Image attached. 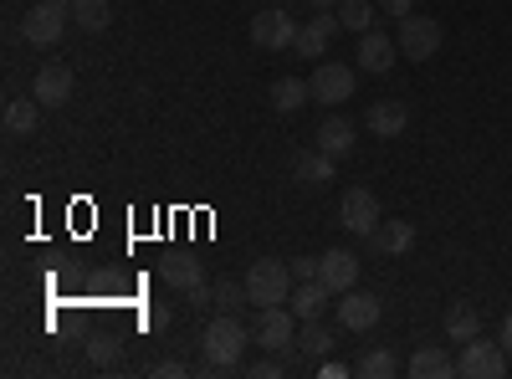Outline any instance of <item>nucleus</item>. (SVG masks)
<instances>
[{"mask_svg": "<svg viewBox=\"0 0 512 379\" xmlns=\"http://www.w3.org/2000/svg\"><path fill=\"white\" fill-rule=\"evenodd\" d=\"M251 339H256V333H251L236 313H216V318L205 323V333H200L205 364H210V369H241V354H246Z\"/></svg>", "mask_w": 512, "mask_h": 379, "instance_id": "1", "label": "nucleus"}, {"mask_svg": "<svg viewBox=\"0 0 512 379\" xmlns=\"http://www.w3.org/2000/svg\"><path fill=\"white\" fill-rule=\"evenodd\" d=\"M292 262H277V257H262V262H251V272H246V298L256 303V308H277V303H287L292 298Z\"/></svg>", "mask_w": 512, "mask_h": 379, "instance_id": "2", "label": "nucleus"}, {"mask_svg": "<svg viewBox=\"0 0 512 379\" xmlns=\"http://www.w3.org/2000/svg\"><path fill=\"white\" fill-rule=\"evenodd\" d=\"M456 374L461 379H502L507 374V349L497 344V339H466L461 344V354H456Z\"/></svg>", "mask_w": 512, "mask_h": 379, "instance_id": "3", "label": "nucleus"}, {"mask_svg": "<svg viewBox=\"0 0 512 379\" xmlns=\"http://www.w3.org/2000/svg\"><path fill=\"white\" fill-rule=\"evenodd\" d=\"M400 57L405 62H431L436 52H441V41H446V31H441V21H431V16H400Z\"/></svg>", "mask_w": 512, "mask_h": 379, "instance_id": "4", "label": "nucleus"}, {"mask_svg": "<svg viewBox=\"0 0 512 379\" xmlns=\"http://www.w3.org/2000/svg\"><path fill=\"white\" fill-rule=\"evenodd\" d=\"M67 6H52V0H36V6L21 16V36L31 41V47H57L62 31H67Z\"/></svg>", "mask_w": 512, "mask_h": 379, "instance_id": "5", "label": "nucleus"}, {"mask_svg": "<svg viewBox=\"0 0 512 379\" xmlns=\"http://www.w3.org/2000/svg\"><path fill=\"white\" fill-rule=\"evenodd\" d=\"M251 41H256L262 52H287L292 41H297V21H292L282 6H267V11L251 16Z\"/></svg>", "mask_w": 512, "mask_h": 379, "instance_id": "6", "label": "nucleus"}, {"mask_svg": "<svg viewBox=\"0 0 512 379\" xmlns=\"http://www.w3.org/2000/svg\"><path fill=\"white\" fill-rule=\"evenodd\" d=\"M256 344H262L267 354H282V349H292L297 344V313L292 308H262V313H256Z\"/></svg>", "mask_w": 512, "mask_h": 379, "instance_id": "7", "label": "nucleus"}, {"mask_svg": "<svg viewBox=\"0 0 512 379\" xmlns=\"http://www.w3.org/2000/svg\"><path fill=\"white\" fill-rule=\"evenodd\" d=\"M333 313H338V323H344L349 333H369V328L379 323L384 303L374 298V292H364V287H349V292H338V303H333Z\"/></svg>", "mask_w": 512, "mask_h": 379, "instance_id": "8", "label": "nucleus"}, {"mask_svg": "<svg viewBox=\"0 0 512 379\" xmlns=\"http://www.w3.org/2000/svg\"><path fill=\"white\" fill-rule=\"evenodd\" d=\"M308 88L318 103L338 108V103H349L354 98V67L349 62H318V72L308 77Z\"/></svg>", "mask_w": 512, "mask_h": 379, "instance_id": "9", "label": "nucleus"}, {"mask_svg": "<svg viewBox=\"0 0 512 379\" xmlns=\"http://www.w3.org/2000/svg\"><path fill=\"white\" fill-rule=\"evenodd\" d=\"M338 221H344L354 236L369 241V236L379 231V195H374V190H359V185L344 190V200H338Z\"/></svg>", "mask_w": 512, "mask_h": 379, "instance_id": "10", "label": "nucleus"}, {"mask_svg": "<svg viewBox=\"0 0 512 379\" xmlns=\"http://www.w3.org/2000/svg\"><path fill=\"white\" fill-rule=\"evenodd\" d=\"M72 88H77L72 67H62V62H47V67L36 72V88H31V98H36L41 108H62V103H72Z\"/></svg>", "mask_w": 512, "mask_h": 379, "instance_id": "11", "label": "nucleus"}, {"mask_svg": "<svg viewBox=\"0 0 512 379\" xmlns=\"http://www.w3.org/2000/svg\"><path fill=\"white\" fill-rule=\"evenodd\" d=\"M338 31H344V26H338V16H333V11H318V16L308 21V26H297V41H292V52H297V57H313V62H318V57L328 52V41H333Z\"/></svg>", "mask_w": 512, "mask_h": 379, "instance_id": "12", "label": "nucleus"}, {"mask_svg": "<svg viewBox=\"0 0 512 379\" xmlns=\"http://www.w3.org/2000/svg\"><path fill=\"white\" fill-rule=\"evenodd\" d=\"M395 57H400V41L390 36V31H364L359 36V72H390L395 67Z\"/></svg>", "mask_w": 512, "mask_h": 379, "instance_id": "13", "label": "nucleus"}, {"mask_svg": "<svg viewBox=\"0 0 512 379\" xmlns=\"http://www.w3.org/2000/svg\"><path fill=\"white\" fill-rule=\"evenodd\" d=\"M318 277L333 292H349V287H359V257H354L349 246H333V251H323V257H318Z\"/></svg>", "mask_w": 512, "mask_h": 379, "instance_id": "14", "label": "nucleus"}, {"mask_svg": "<svg viewBox=\"0 0 512 379\" xmlns=\"http://www.w3.org/2000/svg\"><path fill=\"white\" fill-rule=\"evenodd\" d=\"M364 129H369L374 139H400V134L410 129V108H405L400 98H384V103H374V108L364 113Z\"/></svg>", "mask_w": 512, "mask_h": 379, "instance_id": "15", "label": "nucleus"}, {"mask_svg": "<svg viewBox=\"0 0 512 379\" xmlns=\"http://www.w3.org/2000/svg\"><path fill=\"white\" fill-rule=\"evenodd\" d=\"M313 139H318V149H323V154L349 159V154H354V144H359V129H354V123H349L344 113H333V118H323V123H318V134H313Z\"/></svg>", "mask_w": 512, "mask_h": 379, "instance_id": "16", "label": "nucleus"}, {"mask_svg": "<svg viewBox=\"0 0 512 379\" xmlns=\"http://www.w3.org/2000/svg\"><path fill=\"white\" fill-rule=\"evenodd\" d=\"M333 298H338V292H333V287H328L323 277H313V282H297L287 303H292L297 323H308V318H323V308H328Z\"/></svg>", "mask_w": 512, "mask_h": 379, "instance_id": "17", "label": "nucleus"}, {"mask_svg": "<svg viewBox=\"0 0 512 379\" xmlns=\"http://www.w3.org/2000/svg\"><path fill=\"white\" fill-rule=\"evenodd\" d=\"M410 246H415V226L410 221H379V231L369 236V251H379V257H405Z\"/></svg>", "mask_w": 512, "mask_h": 379, "instance_id": "18", "label": "nucleus"}, {"mask_svg": "<svg viewBox=\"0 0 512 379\" xmlns=\"http://www.w3.org/2000/svg\"><path fill=\"white\" fill-rule=\"evenodd\" d=\"M333 154H323V149H313V154H297V164H292V175H297V185L303 190H323L328 180H333Z\"/></svg>", "mask_w": 512, "mask_h": 379, "instance_id": "19", "label": "nucleus"}, {"mask_svg": "<svg viewBox=\"0 0 512 379\" xmlns=\"http://www.w3.org/2000/svg\"><path fill=\"white\" fill-rule=\"evenodd\" d=\"M415 379H451L456 374V359L441 349V344H425V349H415V359L405 364Z\"/></svg>", "mask_w": 512, "mask_h": 379, "instance_id": "20", "label": "nucleus"}, {"mask_svg": "<svg viewBox=\"0 0 512 379\" xmlns=\"http://www.w3.org/2000/svg\"><path fill=\"white\" fill-rule=\"evenodd\" d=\"M36 123H41V103L36 98H11L6 103V134L11 139H31Z\"/></svg>", "mask_w": 512, "mask_h": 379, "instance_id": "21", "label": "nucleus"}, {"mask_svg": "<svg viewBox=\"0 0 512 379\" xmlns=\"http://www.w3.org/2000/svg\"><path fill=\"white\" fill-rule=\"evenodd\" d=\"M308 98H313L308 77H277V82H272V108H277V113H297Z\"/></svg>", "mask_w": 512, "mask_h": 379, "instance_id": "22", "label": "nucleus"}, {"mask_svg": "<svg viewBox=\"0 0 512 379\" xmlns=\"http://www.w3.org/2000/svg\"><path fill=\"white\" fill-rule=\"evenodd\" d=\"M482 333V313L472 308V303H451V313H446V339L451 344H466V339H477Z\"/></svg>", "mask_w": 512, "mask_h": 379, "instance_id": "23", "label": "nucleus"}, {"mask_svg": "<svg viewBox=\"0 0 512 379\" xmlns=\"http://www.w3.org/2000/svg\"><path fill=\"white\" fill-rule=\"evenodd\" d=\"M159 277H164L169 287H180V292H195V287L205 282L195 257H164V262H159Z\"/></svg>", "mask_w": 512, "mask_h": 379, "instance_id": "24", "label": "nucleus"}, {"mask_svg": "<svg viewBox=\"0 0 512 379\" xmlns=\"http://www.w3.org/2000/svg\"><path fill=\"white\" fill-rule=\"evenodd\" d=\"M108 21H113L108 0H72V26L77 31H108Z\"/></svg>", "mask_w": 512, "mask_h": 379, "instance_id": "25", "label": "nucleus"}, {"mask_svg": "<svg viewBox=\"0 0 512 379\" xmlns=\"http://www.w3.org/2000/svg\"><path fill=\"white\" fill-rule=\"evenodd\" d=\"M297 349H303L308 359H328V349H333V328H323L318 318L297 323Z\"/></svg>", "mask_w": 512, "mask_h": 379, "instance_id": "26", "label": "nucleus"}, {"mask_svg": "<svg viewBox=\"0 0 512 379\" xmlns=\"http://www.w3.org/2000/svg\"><path fill=\"white\" fill-rule=\"evenodd\" d=\"M338 26L344 31H354V36H364V31H374V6L369 0H338Z\"/></svg>", "mask_w": 512, "mask_h": 379, "instance_id": "27", "label": "nucleus"}, {"mask_svg": "<svg viewBox=\"0 0 512 379\" xmlns=\"http://www.w3.org/2000/svg\"><path fill=\"white\" fill-rule=\"evenodd\" d=\"M354 374H359V379H395V374H400V359H395L390 349H369V354L354 364Z\"/></svg>", "mask_w": 512, "mask_h": 379, "instance_id": "28", "label": "nucleus"}, {"mask_svg": "<svg viewBox=\"0 0 512 379\" xmlns=\"http://www.w3.org/2000/svg\"><path fill=\"white\" fill-rule=\"evenodd\" d=\"M88 359L93 364H118L123 359V339H118V333H93V339H88Z\"/></svg>", "mask_w": 512, "mask_h": 379, "instance_id": "29", "label": "nucleus"}, {"mask_svg": "<svg viewBox=\"0 0 512 379\" xmlns=\"http://www.w3.org/2000/svg\"><path fill=\"white\" fill-rule=\"evenodd\" d=\"M241 303H251V298H246V282L221 277V282H216V308H221V313H236Z\"/></svg>", "mask_w": 512, "mask_h": 379, "instance_id": "30", "label": "nucleus"}, {"mask_svg": "<svg viewBox=\"0 0 512 379\" xmlns=\"http://www.w3.org/2000/svg\"><path fill=\"white\" fill-rule=\"evenodd\" d=\"M246 374H251V379H282V354H272V359H256Z\"/></svg>", "mask_w": 512, "mask_h": 379, "instance_id": "31", "label": "nucleus"}, {"mask_svg": "<svg viewBox=\"0 0 512 379\" xmlns=\"http://www.w3.org/2000/svg\"><path fill=\"white\" fill-rule=\"evenodd\" d=\"M149 374H154V379H185V374H190V364H180V359H159Z\"/></svg>", "mask_w": 512, "mask_h": 379, "instance_id": "32", "label": "nucleus"}, {"mask_svg": "<svg viewBox=\"0 0 512 379\" xmlns=\"http://www.w3.org/2000/svg\"><path fill=\"white\" fill-rule=\"evenodd\" d=\"M292 277H297V282H313V277H318V257H297V262H292Z\"/></svg>", "mask_w": 512, "mask_h": 379, "instance_id": "33", "label": "nucleus"}, {"mask_svg": "<svg viewBox=\"0 0 512 379\" xmlns=\"http://www.w3.org/2000/svg\"><path fill=\"white\" fill-rule=\"evenodd\" d=\"M144 328H154V333H159V328H169V308H164V303H154V308L144 313Z\"/></svg>", "mask_w": 512, "mask_h": 379, "instance_id": "34", "label": "nucleus"}, {"mask_svg": "<svg viewBox=\"0 0 512 379\" xmlns=\"http://www.w3.org/2000/svg\"><path fill=\"white\" fill-rule=\"evenodd\" d=\"M379 11H390V16H410V11H415V0H379Z\"/></svg>", "mask_w": 512, "mask_h": 379, "instance_id": "35", "label": "nucleus"}, {"mask_svg": "<svg viewBox=\"0 0 512 379\" xmlns=\"http://www.w3.org/2000/svg\"><path fill=\"white\" fill-rule=\"evenodd\" d=\"M497 344H502V349H507V359H512V313H507V318H502V328H497Z\"/></svg>", "mask_w": 512, "mask_h": 379, "instance_id": "36", "label": "nucleus"}, {"mask_svg": "<svg viewBox=\"0 0 512 379\" xmlns=\"http://www.w3.org/2000/svg\"><path fill=\"white\" fill-rule=\"evenodd\" d=\"M313 11H338V0H308Z\"/></svg>", "mask_w": 512, "mask_h": 379, "instance_id": "37", "label": "nucleus"}, {"mask_svg": "<svg viewBox=\"0 0 512 379\" xmlns=\"http://www.w3.org/2000/svg\"><path fill=\"white\" fill-rule=\"evenodd\" d=\"M52 6H67V11H72V0H52Z\"/></svg>", "mask_w": 512, "mask_h": 379, "instance_id": "38", "label": "nucleus"}]
</instances>
